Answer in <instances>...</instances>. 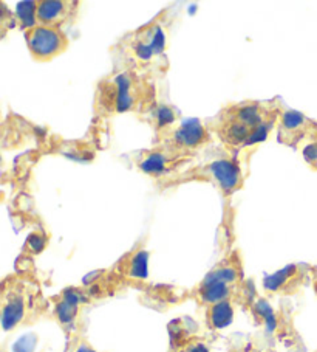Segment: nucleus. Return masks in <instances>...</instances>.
I'll list each match as a JSON object with an SVG mask.
<instances>
[{
    "label": "nucleus",
    "instance_id": "nucleus-14",
    "mask_svg": "<svg viewBox=\"0 0 317 352\" xmlns=\"http://www.w3.org/2000/svg\"><path fill=\"white\" fill-rule=\"evenodd\" d=\"M206 278L222 281L229 286H245V272H243V264L239 252H231L228 256H224L214 269L207 273Z\"/></svg>",
    "mask_w": 317,
    "mask_h": 352
},
{
    "label": "nucleus",
    "instance_id": "nucleus-16",
    "mask_svg": "<svg viewBox=\"0 0 317 352\" xmlns=\"http://www.w3.org/2000/svg\"><path fill=\"white\" fill-rule=\"evenodd\" d=\"M176 120H178V112L175 111L172 106H156L152 111V123H154L156 132L166 131L169 127L176 124Z\"/></svg>",
    "mask_w": 317,
    "mask_h": 352
},
{
    "label": "nucleus",
    "instance_id": "nucleus-12",
    "mask_svg": "<svg viewBox=\"0 0 317 352\" xmlns=\"http://www.w3.org/2000/svg\"><path fill=\"white\" fill-rule=\"evenodd\" d=\"M119 278L132 281H144L149 278V252L143 244L126 253L113 267Z\"/></svg>",
    "mask_w": 317,
    "mask_h": 352
},
{
    "label": "nucleus",
    "instance_id": "nucleus-6",
    "mask_svg": "<svg viewBox=\"0 0 317 352\" xmlns=\"http://www.w3.org/2000/svg\"><path fill=\"white\" fill-rule=\"evenodd\" d=\"M314 269L307 264H290L263 279V289L270 295H294L307 286Z\"/></svg>",
    "mask_w": 317,
    "mask_h": 352
},
{
    "label": "nucleus",
    "instance_id": "nucleus-19",
    "mask_svg": "<svg viewBox=\"0 0 317 352\" xmlns=\"http://www.w3.org/2000/svg\"><path fill=\"white\" fill-rule=\"evenodd\" d=\"M73 352H97V351H95L87 342H84V340H82V342H79L75 346V351H73Z\"/></svg>",
    "mask_w": 317,
    "mask_h": 352
},
{
    "label": "nucleus",
    "instance_id": "nucleus-20",
    "mask_svg": "<svg viewBox=\"0 0 317 352\" xmlns=\"http://www.w3.org/2000/svg\"><path fill=\"white\" fill-rule=\"evenodd\" d=\"M229 352H246V346L235 344V346H233V348L229 349Z\"/></svg>",
    "mask_w": 317,
    "mask_h": 352
},
{
    "label": "nucleus",
    "instance_id": "nucleus-17",
    "mask_svg": "<svg viewBox=\"0 0 317 352\" xmlns=\"http://www.w3.org/2000/svg\"><path fill=\"white\" fill-rule=\"evenodd\" d=\"M36 7H38V2H21L17 5V19H19L21 25L25 28V32L38 25V22H36Z\"/></svg>",
    "mask_w": 317,
    "mask_h": 352
},
{
    "label": "nucleus",
    "instance_id": "nucleus-3",
    "mask_svg": "<svg viewBox=\"0 0 317 352\" xmlns=\"http://www.w3.org/2000/svg\"><path fill=\"white\" fill-rule=\"evenodd\" d=\"M148 84L133 70H124L97 87V107L107 115L129 112L148 100Z\"/></svg>",
    "mask_w": 317,
    "mask_h": 352
},
{
    "label": "nucleus",
    "instance_id": "nucleus-18",
    "mask_svg": "<svg viewBox=\"0 0 317 352\" xmlns=\"http://www.w3.org/2000/svg\"><path fill=\"white\" fill-rule=\"evenodd\" d=\"M302 155L305 162H307L311 168L317 169V137L309 138L303 143Z\"/></svg>",
    "mask_w": 317,
    "mask_h": 352
},
{
    "label": "nucleus",
    "instance_id": "nucleus-2",
    "mask_svg": "<svg viewBox=\"0 0 317 352\" xmlns=\"http://www.w3.org/2000/svg\"><path fill=\"white\" fill-rule=\"evenodd\" d=\"M123 53L137 70H164L167 65L166 60V36H164L160 22L154 21L149 25H144L137 32L126 36L123 44Z\"/></svg>",
    "mask_w": 317,
    "mask_h": 352
},
{
    "label": "nucleus",
    "instance_id": "nucleus-13",
    "mask_svg": "<svg viewBox=\"0 0 317 352\" xmlns=\"http://www.w3.org/2000/svg\"><path fill=\"white\" fill-rule=\"evenodd\" d=\"M187 318L175 320L169 324L170 352H211L204 337L187 329Z\"/></svg>",
    "mask_w": 317,
    "mask_h": 352
},
{
    "label": "nucleus",
    "instance_id": "nucleus-5",
    "mask_svg": "<svg viewBox=\"0 0 317 352\" xmlns=\"http://www.w3.org/2000/svg\"><path fill=\"white\" fill-rule=\"evenodd\" d=\"M28 50L36 60H50L69 47V38L60 28L36 25L25 32Z\"/></svg>",
    "mask_w": 317,
    "mask_h": 352
},
{
    "label": "nucleus",
    "instance_id": "nucleus-21",
    "mask_svg": "<svg viewBox=\"0 0 317 352\" xmlns=\"http://www.w3.org/2000/svg\"><path fill=\"white\" fill-rule=\"evenodd\" d=\"M313 279H314V283H316V290H317V272H314Z\"/></svg>",
    "mask_w": 317,
    "mask_h": 352
},
{
    "label": "nucleus",
    "instance_id": "nucleus-15",
    "mask_svg": "<svg viewBox=\"0 0 317 352\" xmlns=\"http://www.w3.org/2000/svg\"><path fill=\"white\" fill-rule=\"evenodd\" d=\"M235 302L234 301H220L215 305L206 307V326L211 331H222L228 327L234 320Z\"/></svg>",
    "mask_w": 317,
    "mask_h": 352
},
{
    "label": "nucleus",
    "instance_id": "nucleus-22",
    "mask_svg": "<svg viewBox=\"0 0 317 352\" xmlns=\"http://www.w3.org/2000/svg\"><path fill=\"white\" fill-rule=\"evenodd\" d=\"M169 352H170V351H169Z\"/></svg>",
    "mask_w": 317,
    "mask_h": 352
},
{
    "label": "nucleus",
    "instance_id": "nucleus-7",
    "mask_svg": "<svg viewBox=\"0 0 317 352\" xmlns=\"http://www.w3.org/2000/svg\"><path fill=\"white\" fill-rule=\"evenodd\" d=\"M279 142L288 146H297L309 138L317 137V123L303 113L291 109H282L279 115Z\"/></svg>",
    "mask_w": 317,
    "mask_h": 352
},
{
    "label": "nucleus",
    "instance_id": "nucleus-10",
    "mask_svg": "<svg viewBox=\"0 0 317 352\" xmlns=\"http://www.w3.org/2000/svg\"><path fill=\"white\" fill-rule=\"evenodd\" d=\"M78 11L76 2L69 0H42L36 7V22L38 25L60 28L69 23Z\"/></svg>",
    "mask_w": 317,
    "mask_h": 352
},
{
    "label": "nucleus",
    "instance_id": "nucleus-11",
    "mask_svg": "<svg viewBox=\"0 0 317 352\" xmlns=\"http://www.w3.org/2000/svg\"><path fill=\"white\" fill-rule=\"evenodd\" d=\"M207 173L224 192V196H231L243 186L242 169L239 163L231 157H222V159L211 162L207 166Z\"/></svg>",
    "mask_w": 317,
    "mask_h": 352
},
{
    "label": "nucleus",
    "instance_id": "nucleus-9",
    "mask_svg": "<svg viewBox=\"0 0 317 352\" xmlns=\"http://www.w3.org/2000/svg\"><path fill=\"white\" fill-rule=\"evenodd\" d=\"M185 159H180L174 154H170L161 146H155L149 151H141L135 157L137 166L141 169L144 174L152 175V177H161V175L169 174L172 169L180 166V163Z\"/></svg>",
    "mask_w": 317,
    "mask_h": 352
},
{
    "label": "nucleus",
    "instance_id": "nucleus-4",
    "mask_svg": "<svg viewBox=\"0 0 317 352\" xmlns=\"http://www.w3.org/2000/svg\"><path fill=\"white\" fill-rule=\"evenodd\" d=\"M158 133H160V144L156 146H161L170 154L185 160L211 142L209 127L195 118L181 121Z\"/></svg>",
    "mask_w": 317,
    "mask_h": 352
},
{
    "label": "nucleus",
    "instance_id": "nucleus-8",
    "mask_svg": "<svg viewBox=\"0 0 317 352\" xmlns=\"http://www.w3.org/2000/svg\"><path fill=\"white\" fill-rule=\"evenodd\" d=\"M90 296L85 292V289L79 287L65 289L62 294H59L54 298L53 315L65 331L75 329L79 315H81V307L87 302Z\"/></svg>",
    "mask_w": 317,
    "mask_h": 352
},
{
    "label": "nucleus",
    "instance_id": "nucleus-1",
    "mask_svg": "<svg viewBox=\"0 0 317 352\" xmlns=\"http://www.w3.org/2000/svg\"><path fill=\"white\" fill-rule=\"evenodd\" d=\"M40 311V289L33 278L14 273L0 281V332L32 324Z\"/></svg>",
    "mask_w": 317,
    "mask_h": 352
}]
</instances>
